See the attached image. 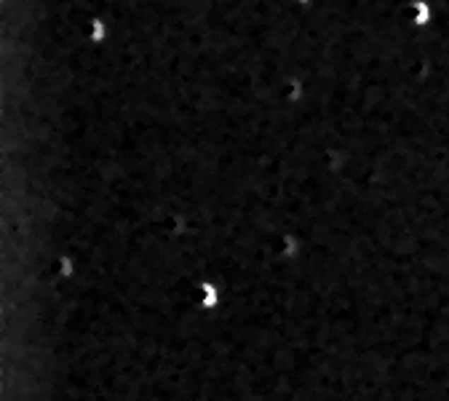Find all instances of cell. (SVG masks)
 Segmentation results:
<instances>
[{"label":"cell","mask_w":449,"mask_h":401,"mask_svg":"<svg viewBox=\"0 0 449 401\" xmlns=\"http://www.w3.org/2000/svg\"><path fill=\"white\" fill-rule=\"evenodd\" d=\"M423 51H425V30H423ZM276 70V67H273ZM425 75H428V57H425L423 62V75H420V91H417V107H414V115L412 121H409V126L404 129V134H401L399 139L393 142V147H390L388 153H383L380 158L375 161H396V158H409V153H412L414 142H417V136H420V123H423V83H425ZM273 83V81H270ZM273 88V86H270ZM273 94V91H270ZM276 102V99H273ZM276 107H279V102H276ZM281 112H286V110H291L289 105H281ZM284 121H286V115H284ZM281 129H284V123H281ZM281 129H279V136H276V145H273V156H270V169H276L279 174H291V171H297V166L291 163V161L284 158V153H281ZM364 161V158H361ZM303 169V166H300ZM345 169V166H342ZM353 171H361V163L356 166Z\"/></svg>","instance_id":"6da1fadb"},{"label":"cell","mask_w":449,"mask_h":401,"mask_svg":"<svg viewBox=\"0 0 449 401\" xmlns=\"http://www.w3.org/2000/svg\"><path fill=\"white\" fill-rule=\"evenodd\" d=\"M37 30H40V33H37V35L43 37V40H75V37H81V33H78V35H73V37H62V35H57V33H51L49 30V25H46V22H43V19H40V22H37Z\"/></svg>","instance_id":"7a4b0ae2"}]
</instances>
